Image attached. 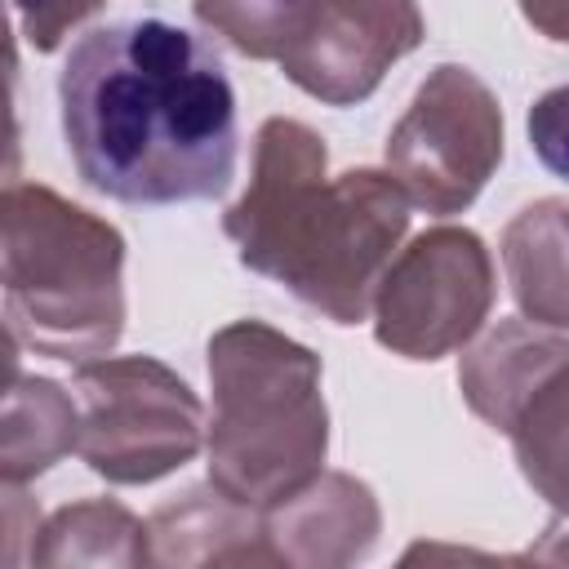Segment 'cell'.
Listing matches in <instances>:
<instances>
[{
    "label": "cell",
    "instance_id": "cell-1",
    "mask_svg": "<svg viewBox=\"0 0 569 569\" xmlns=\"http://www.w3.org/2000/svg\"><path fill=\"white\" fill-rule=\"evenodd\" d=\"M80 182L120 204L213 200L236 178V89L218 53L164 22L93 27L58 76Z\"/></svg>",
    "mask_w": 569,
    "mask_h": 569
},
{
    "label": "cell",
    "instance_id": "cell-2",
    "mask_svg": "<svg viewBox=\"0 0 569 569\" xmlns=\"http://www.w3.org/2000/svg\"><path fill=\"white\" fill-rule=\"evenodd\" d=\"M329 151L316 129L271 116L253 138V178L222 213L240 262L333 325L373 311L382 271L409 231V196L391 173H325Z\"/></svg>",
    "mask_w": 569,
    "mask_h": 569
},
{
    "label": "cell",
    "instance_id": "cell-3",
    "mask_svg": "<svg viewBox=\"0 0 569 569\" xmlns=\"http://www.w3.org/2000/svg\"><path fill=\"white\" fill-rule=\"evenodd\" d=\"M209 485L267 511L311 485L329 453L320 356L262 320L209 338Z\"/></svg>",
    "mask_w": 569,
    "mask_h": 569
},
{
    "label": "cell",
    "instance_id": "cell-4",
    "mask_svg": "<svg viewBox=\"0 0 569 569\" xmlns=\"http://www.w3.org/2000/svg\"><path fill=\"white\" fill-rule=\"evenodd\" d=\"M9 333L49 360L102 356L124 333L120 231L40 182L0 196Z\"/></svg>",
    "mask_w": 569,
    "mask_h": 569
},
{
    "label": "cell",
    "instance_id": "cell-5",
    "mask_svg": "<svg viewBox=\"0 0 569 569\" xmlns=\"http://www.w3.org/2000/svg\"><path fill=\"white\" fill-rule=\"evenodd\" d=\"M76 453L111 485H151L196 458L200 396L156 356H102L76 369Z\"/></svg>",
    "mask_w": 569,
    "mask_h": 569
},
{
    "label": "cell",
    "instance_id": "cell-6",
    "mask_svg": "<svg viewBox=\"0 0 569 569\" xmlns=\"http://www.w3.org/2000/svg\"><path fill=\"white\" fill-rule=\"evenodd\" d=\"M502 160V107L493 89L440 62L413 93L409 111L387 138V169L405 196L427 213H462Z\"/></svg>",
    "mask_w": 569,
    "mask_h": 569
},
{
    "label": "cell",
    "instance_id": "cell-7",
    "mask_svg": "<svg viewBox=\"0 0 569 569\" xmlns=\"http://www.w3.org/2000/svg\"><path fill=\"white\" fill-rule=\"evenodd\" d=\"M493 307V262L476 231L431 227L396 253L373 293V338L405 360L467 347Z\"/></svg>",
    "mask_w": 569,
    "mask_h": 569
},
{
    "label": "cell",
    "instance_id": "cell-8",
    "mask_svg": "<svg viewBox=\"0 0 569 569\" xmlns=\"http://www.w3.org/2000/svg\"><path fill=\"white\" fill-rule=\"evenodd\" d=\"M422 36L427 22L413 0H311L276 67L325 107H356Z\"/></svg>",
    "mask_w": 569,
    "mask_h": 569
},
{
    "label": "cell",
    "instance_id": "cell-9",
    "mask_svg": "<svg viewBox=\"0 0 569 569\" xmlns=\"http://www.w3.org/2000/svg\"><path fill=\"white\" fill-rule=\"evenodd\" d=\"M262 533L276 565L342 569L373 551L382 511L365 480L347 471H320L293 498L262 511Z\"/></svg>",
    "mask_w": 569,
    "mask_h": 569
},
{
    "label": "cell",
    "instance_id": "cell-10",
    "mask_svg": "<svg viewBox=\"0 0 569 569\" xmlns=\"http://www.w3.org/2000/svg\"><path fill=\"white\" fill-rule=\"evenodd\" d=\"M151 565H276L262 511L222 489H191L147 520Z\"/></svg>",
    "mask_w": 569,
    "mask_h": 569
},
{
    "label": "cell",
    "instance_id": "cell-11",
    "mask_svg": "<svg viewBox=\"0 0 569 569\" xmlns=\"http://www.w3.org/2000/svg\"><path fill=\"white\" fill-rule=\"evenodd\" d=\"M565 356H569V338L525 320H502L476 347L462 351V365H458L462 400L480 422L502 431L520 396Z\"/></svg>",
    "mask_w": 569,
    "mask_h": 569
},
{
    "label": "cell",
    "instance_id": "cell-12",
    "mask_svg": "<svg viewBox=\"0 0 569 569\" xmlns=\"http://www.w3.org/2000/svg\"><path fill=\"white\" fill-rule=\"evenodd\" d=\"M502 267L525 320L569 329V200H538L502 231Z\"/></svg>",
    "mask_w": 569,
    "mask_h": 569
},
{
    "label": "cell",
    "instance_id": "cell-13",
    "mask_svg": "<svg viewBox=\"0 0 569 569\" xmlns=\"http://www.w3.org/2000/svg\"><path fill=\"white\" fill-rule=\"evenodd\" d=\"M80 440V409L49 378H27L9 360L4 391V431H0V471L4 485H22L49 471Z\"/></svg>",
    "mask_w": 569,
    "mask_h": 569
},
{
    "label": "cell",
    "instance_id": "cell-14",
    "mask_svg": "<svg viewBox=\"0 0 569 569\" xmlns=\"http://www.w3.org/2000/svg\"><path fill=\"white\" fill-rule=\"evenodd\" d=\"M502 436H511L529 489L569 516V356L520 396Z\"/></svg>",
    "mask_w": 569,
    "mask_h": 569
},
{
    "label": "cell",
    "instance_id": "cell-15",
    "mask_svg": "<svg viewBox=\"0 0 569 569\" xmlns=\"http://www.w3.org/2000/svg\"><path fill=\"white\" fill-rule=\"evenodd\" d=\"M31 565H151L147 525L111 498L58 507L31 542Z\"/></svg>",
    "mask_w": 569,
    "mask_h": 569
},
{
    "label": "cell",
    "instance_id": "cell-16",
    "mask_svg": "<svg viewBox=\"0 0 569 569\" xmlns=\"http://www.w3.org/2000/svg\"><path fill=\"white\" fill-rule=\"evenodd\" d=\"M307 4L311 0H191L204 31L258 62H280L307 18Z\"/></svg>",
    "mask_w": 569,
    "mask_h": 569
},
{
    "label": "cell",
    "instance_id": "cell-17",
    "mask_svg": "<svg viewBox=\"0 0 569 569\" xmlns=\"http://www.w3.org/2000/svg\"><path fill=\"white\" fill-rule=\"evenodd\" d=\"M107 0H13L18 31L36 53H53L84 18H93Z\"/></svg>",
    "mask_w": 569,
    "mask_h": 569
},
{
    "label": "cell",
    "instance_id": "cell-18",
    "mask_svg": "<svg viewBox=\"0 0 569 569\" xmlns=\"http://www.w3.org/2000/svg\"><path fill=\"white\" fill-rule=\"evenodd\" d=\"M529 147L556 178L569 182V84L547 89L529 107Z\"/></svg>",
    "mask_w": 569,
    "mask_h": 569
},
{
    "label": "cell",
    "instance_id": "cell-19",
    "mask_svg": "<svg viewBox=\"0 0 569 569\" xmlns=\"http://www.w3.org/2000/svg\"><path fill=\"white\" fill-rule=\"evenodd\" d=\"M520 13H525L529 27L542 31L547 40L569 44V0H520Z\"/></svg>",
    "mask_w": 569,
    "mask_h": 569
},
{
    "label": "cell",
    "instance_id": "cell-20",
    "mask_svg": "<svg viewBox=\"0 0 569 569\" xmlns=\"http://www.w3.org/2000/svg\"><path fill=\"white\" fill-rule=\"evenodd\" d=\"M529 560L538 565H569V516L556 511V520L542 529L538 547H529Z\"/></svg>",
    "mask_w": 569,
    "mask_h": 569
}]
</instances>
